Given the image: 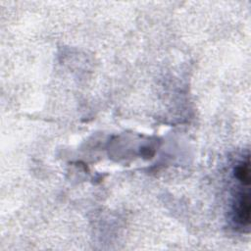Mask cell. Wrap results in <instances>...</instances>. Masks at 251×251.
<instances>
[{"mask_svg":"<svg viewBox=\"0 0 251 251\" xmlns=\"http://www.w3.org/2000/svg\"><path fill=\"white\" fill-rule=\"evenodd\" d=\"M234 176L236 179L246 187L250 185V162L249 157L247 156L245 160L241 161L234 170Z\"/></svg>","mask_w":251,"mask_h":251,"instance_id":"obj_2","label":"cell"},{"mask_svg":"<svg viewBox=\"0 0 251 251\" xmlns=\"http://www.w3.org/2000/svg\"><path fill=\"white\" fill-rule=\"evenodd\" d=\"M250 194L249 191L240 192L239 197L237 198L233 211H234V218L238 224L243 226H249L250 225Z\"/></svg>","mask_w":251,"mask_h":251,"instance_id":"obj_1","label":"cell"}]
</instances>
